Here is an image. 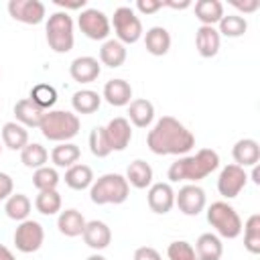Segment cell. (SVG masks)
Listing matches in <instances>:
<instances>
[{"label": "cell", "instance_id": "1", "mask_svg": "<svg viewBox=\"0 0 260 260\" xmlns=\"http://www.w3.org/2000/svg\"><path fill=\"white\" fill-rule=\"evenodd\" d=\"M146 146L150 152L158 156L175 154V156H185L193 146H195V136L193 132L179 122L173 116H162L160 120L154 122V126L148 130L146 136Z\"/></svg>", "mask_w": 260, "mask_h": 260}, {"label": "cell", "instance_id": "2", "mask_svg": "<svg viewBox=\"0 0 260 260\" xmlns=\"http://www.w3.org/2000/svg\"><path fill=\"white\" fill-rule=\"evenodd\" d=\"M217 167H219V154L213 148H201L195 154H185L179 156L175 162H171L167 177L171 183H179V181L197 183L209 177Z\"/></svg>", "mask_w": 260, "mask_h": 260}, {"label": "cell", "instance_id": "3", "mask_svg": "<svg viewBox=\"0 0 260 260\" xmlns=\"http://www.w3.org/2000/svg\"><path fill=\"white\" fill-rule=\"evenodd\" d=\"M79 116L67 110H49L41 120V134L51 142H69L79 134Z\"/></svg>", "mask_w": 260, "mask_h": 260}, {"label": "cell", "instance_id": "4", "mask_svg": "<svg viewBox=\"0 0 260 260\" xmlns=\"http://www.w3.org/2000/svg\"><path fill=\"white\" fill-rule=\"evenodd\" d=\"M130 185L124 175L118 173H106L100 179H95L89 187V199L95 205H120L128 199Z\"/></svg>", "mask_w": 260, "mask_h": 260}, {"label": "cell", "instance_id": "5", "mask_svg": "<svg viewBox=\"0 0 260 260\" xmlns=\"http://www.w3.org/2000/svg\"><path fill=\"white\" fill-rule=\"evenodd\" d=\"M45 32H47V43L49 47L63 55L69 53L75 45V32H73V18L69 16V12L57 10L47 18L45 24Z\"/></svg>", "mask_w": 260, "mask_h": 260}, {"label": "cell", "instance_id": "6", "mask_svg": "<svg viewBox=\"0 0 260 260\" xmlns=\"http://www.w3.org/2000/svg\"><path fill=\"white\" fill-rule=\"evenodd\" d=\"M207 221L215 230V236L225 240H236L242 234V219L238 211L228 201H213L207 207Z\"/></svg>", "mask_w": 260, "mask_h": 260}, {"label": "cell", "instance_id": "7", "mask_svg": "<svg viewBox=\"0 0 260 260\" xmlns=\"http://www.w3.org/2000/svg\"><path fill=\"white\" fill-rule=\"evenodd\" d=\"M110 24L114 26L116 41H120L124 47L138 43L140 37H142V32H144L140 18L136 16V12H134L130 6H120V8H116Z\"/></svg>", "mask_w": 260, "mask_h": 260}, {"label": "cell", "instance_id": "8", "mask_svg": "<svg viewBox=\"0 0 260 260\" xmlns=\"http://www.w3.org/2000/svg\"><path fill=\"white\" fill-rule=\"evenodd\" d=\"M77 26L91 41H108L110 30H112L110 18L106 16V12H102L98 8L81 10L79 16H77Z\"/></svg>", "mask_w": 260, "mask_h": 260}, {"label": "cell", "instance_id": "9", "mask_svg": "<svg viewBox=\"0 0 260 260\" xmlns=\"http://www.w3.org/2000/svg\"><path fill=\"white\" fill-rule=\"evenodd\" d=\"M45 242V230L39 221L35 219H24L16 225L14 230V246L22 254H32L37 252Z\"/></svg>", "mask_w": 260, "mask_h": 260}, {"label": "cell", "instance_id": "10", "mask_svg": "<svg viewBox=\"0 0 260 260\" xmlns=\"http://www.w3.org/2000/svg\"><path fill=\"white\" fill-rule=\"evenodd\" d=\"M205 203H207L205 191L197 183H187L179 189V193H175V205L183 215H189V217L199 215L205 209Z\"/></svg>", "mask_w": 260, "mask_h": 260}, {"label": "cell", "instance_id": "11", "mask_svg": "<svg viewBox=\"0 0 260 260\" xmlns=\"http://www.w3.org/2000/svg\"><path fill=\"white\" fill-rule=\"evenodd\" d=\"M248 183V173L246 169L238 167V165H225L217 177V191L221 197L225 199H234L242 193V189Z\"/></svg>", "mask_w": 260, "mask_h": 260}, {"label": "cell", "instance_id": "12", "mask_svg": "<svg viewBox=\"0 0 260 260\" xmlns=\"http://www.w3.org/2000/svg\"><path fill=\"white\" fill-rule=\"evenodd\" d=\"M8 14L22 24H41L47 16V8L41 0H10Z\"/></svg>", "mask_w": 260, "mask_h": 260}, {"label": "cell", "instance_id": "13", "mask_svg": "<svg viewBox=\"0 0 260 260\" xmlns=\"http://www.w3.org/2000/svg\"><path fill=\"white\" fill-rule=\"evenodd\" d=\"M146 203H148L150 211H154L158 215L169 213L175 205V191H173L171 183H152L146 193Z\"/></svg>", "mask_w": 260, "mask_h": 260}, {"label": "cell", "instance_id": "14", "mask_svg": "<svg viewBox=\"0 0 260 260\" xmlns=\"http://www.w3.org/2000/svg\"><path fill=\"white\" fill-rule=\"evenodd\" d=\"M100 73H102L100 61L95 57H89V55L75 57L69 65V75L77 83H91L100 77Z\"/></svg>", "mask_w": 260, "mask_h": 260}, {"label": "cell", "instance_id": "15", "mask_svg": "<svg viewBox=\"0 0 260 260\" xmlns=\"http://www.w3.org/2000/svg\"><path fill=\"white\" fill-rule=\"evenodd\" d=\"M104 128H106V134H108V140H110L112 150H118L120 152V150H126L128 148V144L132 140V126H130L128 118H122V116L112 118L108 122V126H104Z\"/></svg>", "mask_w": 260, "mask_h": 260}, {"label": "cell", "instance_id": "16", "mask_svg": "<svg viewBox=\"0 0 260 260\" xmlns=\"http://www.w3.org/2000/svg\"><path fill=\"white\" fill-rule=\"evenodd\" d=\"M81 238H83V242L91 250H98L100 252V250H104V248L110 246V242H112V230L108 228V223H104L100 219H91V221L85 223V230H83Z\"/></svg>", "mask_w": 260, "mask_h": 260}, {"label": "cell", "instance_id": "17", "mask_svg": "<svg viewBox=\"0 0 260 260\" xmlns=\"http://www.w3.org/2000/svg\"><path fill=\"white\" fill-rule=\"evenodd\" d=\"M221 37L215 26H199L195 30V47L203 59H211L219 53Z\"/></svg>", "mask_w": 260, "mask_h": 260}, {"label": "cell", "instance_id": "18", "mask_svg": "<svg viewBox=\"0 0 260 260\" xmlns=\"http://www.w3.org/2000/svg\"><path fill=\"white\" fill-rule=\"evenodd\" d=\"M102 98L114 106V108H122L128 106L132 102V85L126 79H110L104 85V93Z\"/></svg>", "mask_w": 260, "mask_h": 260}, {"label": "cell", "instance_id": "19", "mask_svg": "<svg viewBox=\"0 0 260 260\" xmlns=\"http://www.w3.org/2000/svg\"><path fill=\"white\" fill-rule=\"evenodd\" d=\"M232 156H234V165L246 169V167H254L260 160V146L254 138H240L234 148H232Z\"/></svg>", "mask_w": 260, "mask_h": 260}, {"label": "cell", "instance_id": "20", "mask_svg": "<svg viewBox=\"0 0 260 260\" xmlns=\"http://www.w3.org/2000/svg\"><path fill=\"white\" fill-rule=\"evenodd\" d=\"M14 116H16V122L22 124L24 128H39L45 116V110H41L30 98H22L14 104Z\"/></svg>", "mask_w": 260, "mask_h": 260}, {"label": "cell", "instance_id": "21", "mask_svg": "<svg viewBox=\"0 0 260 260\" xmlns=\"http://www.w3.org/2000/svg\"><path fill=\"white\" fill-rule=\"evenodd\" d=\"M144 47L154 57L167 55L171 49V32L165 26H150L144 32Z\"/></svg>", "mask_w": 260, "mask_h": 260}, {"label": "cell", "instance_id": "22", "mask_svg": "<svg viewBox=\"0 0 260 260\" xmlns=\"http://www.w3.org/2000/svg\"><path fill=\"white\" fill-rule=\"evenodd\" d=\"M154 120V106L150 100L136 98L128 104V122H132L136 128H148Z\"/></svg>", "mask_w": 260, "mask_h": 260}, {"label": "cell", "instance_id": "23", "mask_svg": "<svg viewBox=\"0 0 260 260\" xmlns=\"http://www.w3.org/2000/svg\"><path fill=\"white\" fill-rule=\"evenodd\" d=\"M195 254H197V260H219L223 254L221 238L211 232L201 234L195 242Z\"/></svg>", "mask_w": 260, "mask_h": 260}, {"label": "cell", "instance_id": "24", "mask_svg": "<svg viewBox=\"0 0 260 260\" xmlns=\"http://www.w3.org/2000/svg\"><path fill=\"white\" fill-rule=\"evenodd\" d=\"M126 57H128V51L120 41H116V39L104 41V45L100 49V63L102 65H106L110 69H118L124 65Z\"/></svg>", "mask_w": 260, "mask_h": 260}, {"label": "cell", "instance_id": "25", "mask_svg": "<svg viewBox=\"0 0 260 260\" xmlns=\"http://www.w3.org/2000/svg\"><path fill=\"white\" fill-rule=\"evenodd\" d=\"M126 181L134 189H148L152 185V167L142 158L132 160L126 169Z\"/></svg>", "mask_w": 260, "mask_h": 260}, {"label": "cell", "instance_id": "26", "mask_svg": "<svg viewBox=\"0 0 260 260\" xmlns=\"http://www.w3.org/2000/svg\"><path fill=\"white\" fill-rule=\"evenodd\" d=\"M85 217L81 215V211H77V209H65V211H61L59 213V217H57V228H59V232L63 234V236H67V238H77V236H81L83 234V230H85Z\"/></svg>", "mask_w": 260, "mask_h": 260}, {"label": "cell", "instance_id": "27", "mask_svg": "<svg viewBox=\"0 0 260 260\" xmlns=\"http://www.w3.org/2000/svg\"><path fill=\"white\" fill-rule=\"evenodd\" d=\"M223 16V4L219 0H197L195 2V18L201 26H215Z\"/></svg>", "mask_w": 260, "mask_h": 260}, {"label": "cell", "instance_id": "28", "mask_svg": "<svg viewBox=\"0 0 260 260\" xmlns=\"http://www.w3.org/2000/svg\"><path fill=\"white\" fill-rule=\"evenodd\" d=\"M2 144L10 150H22L28 144V130L18 122H6L2 126Z\"/></svg>", "mask_w": 260, "mask_h": 260}, {"label": "cell", "instance_id": "29", "mask_svg": "<svg viewBox=\"0 0 260 260\" xmlns=\"http://www.w3.org/2000/svg\"><path fill=\"white\" fill-rule=\"evenodd\" d=\"M91 183H93V171L87 165L75 162L73 167H69L65 171V185L73 191H83V189L91 187Z\"/></svg>", "mask_w": 260, "mask_h": 260}, {"label": "cell", "instance_id": "30", "mask_svg": "<svg viewBox=\"0 0 260 260\" xmlns=\"http://www.w3.org/2000/svg\"><path fill=\"white\" fill-rule=\"evenodd\" d=\"M71 106H73L75 114H81V116L83 114H93L102 106V95L93 89H79V91L73 93Z\"/></svg>", "mask_w": 260, "mask_h": 260}, {"label": "cell", "instance_id": "31", "mask_svg": "<svg viewBox=\"0 0 260 260\" xmlns=\"http://www.w3.org/2000/svg\"><path fill=\"white\" fill-rule=\"evenodd\" d=\"M81 156V150L77 144L73 142H59L57 146H53L51 150V160L55 167H61V169H69L73 167Z\"/></svg>", "mask_w": 260, "mask_h": 260}, {"label": "cell", "instance_id": "32", "mask_svg": "<svg viewBox=\"0 0 260 260\" xmlns=\"http://www.w3.org/2000/svg\"><path fill=\"white\" fill-rule=\"evenodd\" d=\"M30 199L24 195V193H12L6 201H4V211L10 219L14 221H24L28 219V213H30Z\"/></svg>", "mask_w": 260, "mask_h": 260}, {"label": "cell", "instance_id": "33", "mask_svg": "<svg viewBox=\"0 0 260 260\" xmlns=\"http://www.w3.org/2000/svg\"><path fill=\"white\" fill-rule=\"evenodd\" d=\"M217 32L219 37H228V39H238L244 37L248 30V20L242 14H223L221 20L217 22Z\"/></svg>", "mask_w": 260, "mask_h": 260}, {"label": "cell", "instance_id": "34", "mask_svg": "<svg viewBox=\"0 0 260 260\" xmlns=\"http://www.w3.org/2000/svg\"><path fill=\"white\" fill-rule=\"evenodd\" d=\"M47 160H49V152H47V148H45L43 144H39V142H28V144L20 150V162H22L26 169L37 171V169L45 167Z\"/></svg>", "mask_w": 260, "mask_h": 260}, {"label": "cell", "instance_id": "35", "mask_svg": "<svg viewBox=\"0 0 260 260\" xmlns=\"http://www.w3.org/2000/svg\"><path fill=\"white\" fill-rule=\"evenodd\" d=\"M242 230H244V248L250 254H260V213H252L242 225Z\"/></svg>", "mask_w": 260, "mask_h": 260}, {"label": "cell", "instance_id": "36", "mask_svg": "<svg viewBox=\"0 0 260 260\" xmlns=\"http://www.w3.org/2000/svg\"><path fill=\"white\" fill-rule=\"evenodd\" d=\"M35 207L39 213L43 215H55L61 211V195L57 189L51 191H39L37 199H35Z\"/></svg>", "mask_w": 260, "mask_h": 260}, {"label": "cell", "instance_id": "37", "mask_svg": "<svg viewBox=\"0 0 260 260\" xmlns=\"http://www.w3.org/2000/svg\"><path fill=\"white\" fill-rule=\"evenodd\" d=\"M41 110H45V112H49L53 106H55V102H57V89L53 87V85H49V83H37L32 89H30V95H28Z\"/></svg>", "mask_w": 260, "mask_h": 260}, {"label": "cell", "instance_id": "38", "mask_svg": "<svg viewBox=\"0 0 260 260\" xmlns=\"http://www.w3.org/2000/svg\"><path fill=\"white\" fill-rule=\"evenodd\" d=\"M89 150L98 158H106L112 152V146H110V140H108V134H106L104 126H95L89 132Z\"/></svg>", "mask_w": 260, "mask_h": 260}, {"label": "cell", "instance_id": "39", "mask_svg": "<svg viewBox=\"0 0 260 260\" xmlns=\"http://www.w3.org/2000/svg\"><path fill=\"white\" fill-rule=\"evenodd\" d=\"M32 185L39 189V191H51V189H57L59 185V173L57 169L53 167H41L32 173Z\"/></svg>", "mask_w": 260, "mask_h": 260}, {"label": "cell", "instance_id": "40", "mask_svg": "<svg viewBox=\"0 0 260 260\" xmlns=\"http://www.w3.org/2000/svg\"><path fill=\"white\" fill-rule=\"evenodd\" d=\"M167 256H169V260H197L195 248L185 240L171 242L167 248Z\"/></svg>", "mask_w": 260, "mask_h": 260}, {"label": "cell", "instance_id": "41", "mask_svg": "<svg viewBox=\"0 0 260 260\" xmlns=\"http://www.w3.org/2000/svg\"><path fill=\"white\" fill-rule=\"evenodd\" d=\"M14 191V181L8 173H0V201H6Z\"/></svg>", "mask_w": 260, "mask_h": 260}, {"label": "cell", "instance_id": "42", "mask_svg": "<svg viewBox=\"0 0 260 260\" xmlns=\"http://www.w3.org/2000/svg\"><path fill=\"white\" fill-rule=\"evenodd\" d=\"M134 260H162L158 250H154L152 246H140L134 250Z\"/></svg>", "mask_w": 260, "mask_h": 260}, {"label": "cell", "instance_id": "43", "mask_svg": "<svg viewBox=\"0 0 260 260\" xmlns=\"http://www.w3.org/2000/svg\"><path fill=\"white\" fill-rule=\"evenodd\" d=\"M162 8V2L160 0H138L136 2V10L142 12V14H154Z\"/></svg>", "mask_w": 260, "mask_h": 260}, {"label": "cell", "instance_id": "44", "mask_svg": "<svg viewBox=\"0 0 260 260\" xmlns=\"http://www.w3.org/2000/svg\"><path fill=\"white\" fill-rule=\"evenodd\" d=\"M232 6L238 8V10L244 12V14H252V12H256V10L260 8V0H244V2L232 0Z\"/></svg>", "mask_w": 260, "mask_h": 260}, {"label": "cell", "instance_id": "45", "mask_svg": "<svg viewBox=\"0 0 260 260\" xmlns=\"http://www.w3.org/2000/svg\"><path fill=\"white\" fill-rule=\"evenodd\" d=\"M55 4H57L59 8H63V12H67V10H85V6H87L85 0H73V2H67V0H55Z\"/></svg>", "mask_w": 260, "mask_h": 260}, {"label": "cell", "instance_id": "46", "mask_svg": "<svg viewBox=\"0 0 260 260\" xmlns=\"http://www.w3.org/2000/svg\"><path fill=\"white\" fill-rule=\"evenodd\" d=\"M173 8V10H185V8H189L191 6V2L189 0H183V2H162V8Z\"/></svg>", "mask_w": 260, "mask_h": 260}, {"label": "cell", "instance_id": "47", "mask_svg": "<svg viewBox=\"0 0 260 260\" xmlns=\"http://www.w3.org/2000/svg\"><path fill=\"white\" fill-rule=\"evenodd\" d=\"M0 260H16L14 254H12V250L6 248L4 244H0Z\"/></svg>", "mask_w": 260, "mask_h": 260}, {"label": "cell", "instance_id": "48", "mask_svg": "<svg viewBox=\"0 0 260 260\" xmlns=\"http://www.w3.org/2000/svg\"><path fill=\"white\" fill-rule=\"evenodd\" d=\"M252 181H254L256 185H260V169H258V165L252 167Z\"/></svg>", "mask_w": 260, "mask_h": 260}, {"label": "cell", "instance_id": "49", "mask_svg": "<svg viewBox=\"0 0 260 260\" xmlns=\"http://www.w3.org/2000/svg\"><path fill=\"white\" fill-rule=\"evenodd\" d=\"M87 260H106L102 254H91V256H87Z\"/></svg>", "mask_w": 260, "mask_h": 260}, {"label": "cell", "instance_id": "50", "mask_svg": "<svg viewBox=\"0 0 260 260\" xmlns=\"http://www.w3.org/2000/svg\"><path fill=\"white\" fill-rule=\"evenodd\" d=\"M0 154H2V146H0Z\"/></svg>", "mask_w": 260, "mask_h": 260}]
</instances>
